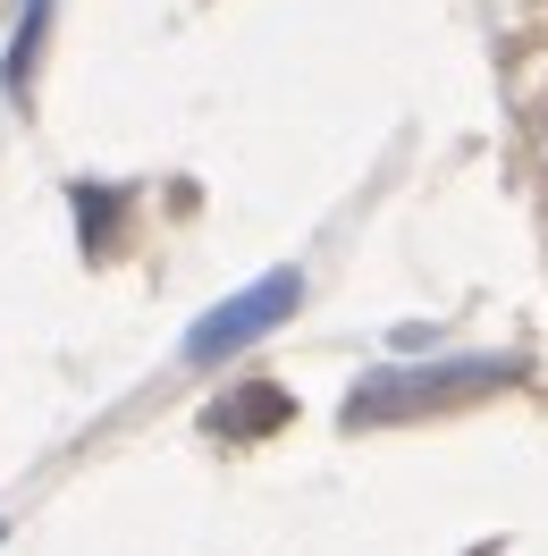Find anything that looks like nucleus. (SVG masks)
Wrapping results in <instances>:
<instances>
[{
	"mask_svg": "<svg viewBox=\"0 0 548 556\" xmlns=\"http://www.w3.org/2000/svg\"><path fill=\"white\" fill-rule=\"evenodd\" d=\"M42 26H51V0H26V17H17V42H9V60H0V85H9V93H26V76H35V51H42Z\"/></svg>",
	"mask_w": 548,
	"mask_h": 556,
	"instance_id": "obj_4",
	"label": "nucleus"
},
{
	"mask_svg": "<svg viewBox=\"0 0 548 556\" xmlns=\"http://www.w3.org/2000/svg\"><path fill=\"white\" fill-rule=\"evenodd\" d=\"M296 304H304V278L296 270H271L253 278L245 295H228V304H211L195 329H186V363L203 371V363H228V354H245L253 338H271L278 320H296Z\"/></svg>",
	"mask_w": 548,
	"mask_h": 556,
	"instance_id": "obj_2",
	"label": "nucleus"
},
{
	"mask_svg": "<svg viewBox=\"0 0 548 556\" xmlns=\"http://www.w3.org/2000/svg\"><path fill=\"white\" fill-rule=\"evenodd\" d=\"M523 380V354H456V363H431V371H379V380L354 388L346 421L354 430H379V421H406L422 405H447V396H489V388Z\"/></svg>",
	"mask_w": 548,
	"mask_h": 556,
	"instance_id": "obj_1",
	"label": "nucleus"
},
{
	"mask_svg": "<svg viewBox=\"0 0 548 556\" xmlns=\"http://www.w3.org/2000/svg\"><path fill=\"white\" fill-rule=\"evenodd\" d=\"M296 414V405H287V388H237V396H220V405H211V430H228V439H253V430H278V421Z\"/></svg>",
	"mask_w": 548,
	"mask_h": 556,
	"instance_id": "obj_3",
	"label": "nucleus"
}]
</instances>
